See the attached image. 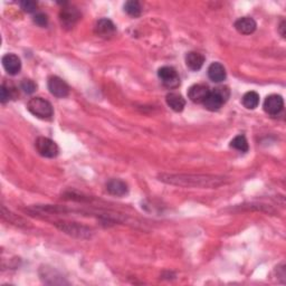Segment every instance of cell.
Listing matches in <instances>:
<instances>
[{"label": "cell", "instance_id": "2e32d148", "mask_svg": "<svg viewBox=\"0 0 286 286\" xmlns=\"http://www.w3.org/2000/svg\"><path fill=\"white\" fill-rule=\"evenodd\" d=\"M166 101L169 108L173 110L174 112H181L186 106V100L178 93H169Z\"/></svg>", "mask_w": 286, "mask_h": 286}, {"label": "cell", "instance_id": "277c9868", "mask_svg": "<svg viewBox=\"0 0 286 286\" xmlns=\"http://www.w3.org/2000/svg\"><path fill=\"white\" fill-rule=\"evenodd\" d=\"M35 148L37 150V152L41 154L44 158H56L60 153V149H58V145L53 141V140L45 138V137H40L35 142Z\"/></svg>", "mask_w": 286, "mask_h": 286}, {"label": "cell", "instance_id": "3957f363", "mask_svg": "<svg viewBox=\"0 0 286 286\" xmlns=\"http://www.w3.org/2000/svg\"><path fill=\"white\" fill-rule=\"evenodd\" d=\"M230 92L228 90V87L226 86H220L216 87V89L210 92L208 98L203 102V105L205 108L209 111H218L222 105H224L227 100L229 99Z\"/></svg>", "mask_w": 286, "mask_h": 286}, {"label": "cell", "instance_id": "5b68a950", "mask_svg": "<svg viewBox=\"0 0 286 286\" xmlns=\"http://www.w3.org/2000/svg\"><path fill=\"white\" fill-rule=\"evenodd\" d=\"M158 76L168 89H177L180 85V77L177 71L170 66H163L158 71Z\"/></svg>", "mask_w": 286, "mask_h": 286}, {"label": "cell", "instance_id": "6da1fadb", "mask_svg": "<svg viewBox=\"0 0 286 286\" xmlns=\"http://www.w3.org/2000/svg\"><path fill=\"white\" fill-rule=\"evenodd\" d=\"M160 180L174 186L193 188H217L224 185L226 178L209 174H160Z\"/></svg>", "mask_w": 286, "mask_h": 286}, {"label": "cell", "instance_id": "30bf717a", "mask_svg": "<svg viewBox=\"0 0 286 286\" xmlns=\"http://www.w3.org/2000/svg\"><path fill=\"white\" fill-rule=\"evenodd\" d=\"M210 93V90L208 86L203 84H195L192 85L188 91V98L190 99L193 103H203Z\"/></svg>", "mask_w": 286, "mask_h": 286}, {"label": "cell", "instance_id": "4fadbf2b", "mask_svg": "<svg viewBox=\"0 0 286 286\" xmlns=\"http://www.w3.org/2000/svg\"><path fill=\"white\" fill-rule=\"evenodd\" d=\"M256 22L251 17H241L235 23L236 31L243 35H250L256 31Z\"/></svg>", "mask_w": 286, "mask_h": 286}, {"label": "cell", "instance_id": "ffe728a7", "mask_svg": "<svg viewBox=\"0 0 286 286\" xmlns=\"http://www.w3.org/2000/svg\"><path fill=\"white\" fill-rule=\"evenodd\" d=\"M230 147L236 149V150H238V151H240V152H247L249 149L248 142H247V140L244 135H241V134L237 135V137H235L234 139L231 140Z\"/></svg>", "mask_w": 286, "mask_h": 286}, {"label": "cell", "instance_id": "cb8c5ba5", "mask_svg": "<svg viewBox=\"0 0 286 286\" xmlns=\"http://www.w3.org/2000/svg\"><path fill=\"white\" fill-rule=\"evenodd\" d=\"M34 23L41 27H46L48 24V18L45 14H42V13L36 14L35 16H34Z\"/></svg>", "mask_w": 286, "mask_h": 286}, {"label": "cell", "instance_id": "9c48e42d", "mask_svg": "<svg viewBox=\"0 0 286 286\" xmlns=\"http://www.w3.org/2000/svg\"><path fill=\"white\" fill-rule=\"evenodd\" d=\"M95 33L99 37L108 40V38H111L115 35L116 27L112 21H110L108 18H102L96 23Z\"/></svg>", "mask_w": 286, "mask_h": 286}, {"label": "cell", "instance_id": "9a60e30c", "mask_svg": "<svg viewBox=\"0 0 286 286\" xmlns=\"http://www.w3.org/2000/svg\"><path fill=\"white\" fill-rule=\"evenodd\" d=\"M205 63V56L200 53L190 52L186 56V65L191 71H199Z\"/></svg>", "mask_w": 286, "mask_h": 286}, {"label": "cell", "instance_id": "44dd1931", "mask_svg": "<svg viewBox=\"0 0 286 286\" xmlns=\"http://www.w3.org/2000/svg\"><path fill=\"white\" fill-rule=\"evenodd\" d=\"M14 96H16V92H15V89H12L11 86L7 87L6 85H3L2 89H0V101L2 103H6L11 99H13Z\"/></svg>", "mask_w": 286, "mask_h": 286}, {"label": "cell", "instance_id": "52a82bcc", "mask_svg": "<svg viewBox=\"0 0 286 286\" xmlns=\"http://www.w3.org/2000/svg\"><path fill=\"white\" fill-rule=\"evenodd\" d=\"M48 90L56 98H66L70 94V86L61 77L52 76L48 79Z\"/></svg>", "mask_w": 286, "mask_h": 286}, {"label": "cell", "instance_id": "8992f818", "mask_svg": "<svg viewBox=\"0 0 286 286\" xmlns=\"http://www.w3.org/2000/svg\"><path fill=\"white\" fill-rule=\"evenodd\" d=\"M60 18L62 26L66 29H71L76 25L77 22L80 21L81 13L74 7L65 6L62 8Z\"/></svg>", "mask_w": 286, "mask_h": 286}, {"label": "cell", "instance_id": "ac0fdd59", "mask_svg": "<svg viewBox=\"0 0 286 286\" xmlns=\"http://www.w3.org/2000/svg\"><path fill=\"white\" fill-rule=\"evenodd\" d=\"M61 229L66 231L67 234L75 235V236H79V237H84L83 235L89 236V234H90V230L87 229V228H85V227H82V226L73 227V224H64V225H62Z\"/></svg>", "mask_w": 286, "mask_h": 286}, {"label": "cell", "instance_id": "7402d4cb", "mask_svg": "<svg viewBox=\"0 0 286 286\" xmlns=\"http://www.w3.org/2000/svg\"><path fill=\"white\" fill-rule=\"evenodd\" d=\"M21 87H22V90H24L25 93L33 94L34 92L36 91L37 85L35 84V82L32 81V80H23Z\"/></svg>", "mask_w": 286, "mask_h": 286}, {"label": "cell", "instance_id": "ba28073f", "mask_svg": "<svg viewBox=\"0 0 286 286\" xmlns=\"http://www.w3.org/2000/svg\"><path fill=\"white\" fill-rule=\"evenodd\" d=\"M283 108H284L283 98L277 94H272L267 96L264 102V111L272 116H276L277 114H279L282 112Z\"/></svg>", "mask_w": 286, "mask_h": 286}, {"label": "cell", "instance_id": "5bb4252c", "mask_svg": "<svg viewBox=\"0 0 286 286\" xmlns=\"http://www.w3.org/2000/svg\"><path fill=\"white\" fill-rule=\"evenodd\" d=\"M208 76L209 79L215 82V83H220V82L226 80V70L220 63H212L210 66L208 67Z\"/></svg>", "mask_w": 286, "mask_h": 286}, {"label": "cell", "instance_id": "7a4b0ae2", "mask_svg": "<svg viewBox=\"0 0 286 286\" xmlns=\"http://www.w3.org/2000/svg\"><path fill=\"white\" fill-rule=\"evenodd\" d=\"M27 110L34 116L43 120H50L54 115L52 104L43 98H33L28 101Z\"/></svg>", "mask_w": 286, "mask_h": 286}, {"label": "cell", "instance_id": "e0dca14e", "mask_svg": "<svg viewBox=\"0 0 286 286\" xmlns=\"http://www.w3.org/2000/svg\"><path fill=\"white\" fill-rule=\"evenodd\" d=\"M259 104V95L254 91L247 92V93L243 96V105L246 109L254 110Z\"/></svg>", "mask_w": 286, "mask_h": 286}, {"label": "cell", "instance_id": "d4e9b609", "mask_svg": "<svg viewBox=\"0 0 286 286\" xmlns=\"http://www.w3.org/2000/svg\"><path fill=\"white\" fill-rule=\"evenodd\" d=\"M279 29H280V35H282V37H285V32H284V29H285V22H282V24H280Z\"/></svg>", "mask_w": 286, "mask_h": 286}, {"label": "cell", "instance_id": "603a6c76", "mask_svg": "<svg viewBox=\"0 0 286 286\" xmlns=\"http://www.w3.org/2000/svg\"><path fill=\"white\" fill-rule=\"evenodd\" d=\"M21 7L24 12L32 14L36 12L37 3L33 2V0H24V2H21Z\"/></svg>", "mask_w": 286, "mask_h": 286}, {"label": "cell", "instance_id": "8fae6325", "mask_svg": "<svg viewBox=\"0 0 286 286\" xmlns=\"http://www.w3.org/2000/svg\"><path fill=\"white\" fill-rule=\"evenodd\" d=\"M3 66L9 75H16L22 70L21 58L15 54H7L3 57Z\"/></svg>", "mask_w": 286, "mask_h": 286}, {"label": "cell", "instance_id": "d6986e66", "mask_svg": "<svg viewBox=\"0 0 286 286\" xmlns=\"http://www.w3.org/2000/svg\"><path fill=\"white\" fill-rule=\"evenodd\" d=\"M124 12L127 13L129 16L131 17H139L141 15V5H140L138 2L135 0H130V2H127L124 4Z\"/></svg>", "mask_w": 286, "mask_h": 286}, {"label": "cell", "instance_id": "7c38bea8", "mask_svg": "<svg viewBox=\"0 0 286 286\" xmlns=\"http://www.w3.org/2000/svg\"><path fill=\"white\" fill-rule=\"evenodd\" d=\"M106 190L112 196L123 197L128 195L129 188L127 183L120 180V179H111V180L106 183Z\"/></svg>", "mask_w": 286, "mask_h": 286}]
</instances>
